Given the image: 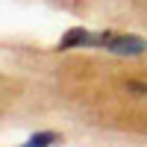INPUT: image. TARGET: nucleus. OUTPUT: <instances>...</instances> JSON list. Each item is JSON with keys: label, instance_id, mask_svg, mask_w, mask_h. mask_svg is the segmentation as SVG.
Wrapping results in <instances>:
<instances>
[{"label": "nucleus", "instance_id": "obj_3", "mask_svg": "<svg viewBox=\"0 0 147 147\" xmlns=\"http://www.w3.org/2000/svg\"><path fill=\"white\" fill-rule=\"evenodd\" d=\"M59 141H62V136H59V132H53V129L32 132V136L27 138V144H30V147H50V144H59Z\"/></svg>", "mask_w": 147, "mask_h": 147}, {"label": "nucleus", "instance_id": "obj_2", "mask_svg": "<svg viewBox=\"0 0 147 147\" xmlns=\"http://www.w3.org/2000/svg\"><path fill=\"white\" fill-rule=\"evenodd\" d=\"M94 32H88L85 27H74L71 32H65V38L59 41V50H74V47H91Z\"/></svg>", "mask_w": 147, "mask_h": 147}, {"label": "nucleus", "instance_id": "obj_1", "mask_svg": "<svg viewBox=\"0 0 147 147\" xmlns=\"http://www.w3.org/2000/svg\"><path fill=\"white\" fill-rule=\"evenodd\" d=\"M106 50L112 56H141L147 53V41L138 38V35H115Z\"/></svg>", "mask_w": 147, "mask_h": 147}, {"label": "nucleus", "instance_id": "obj_4", "mask_svg": "<svg viewBox=\"0 0 147 147\" xmlns=\"http://www.w3.org/2000/svg\"><path fill=\"white\" fill-rule=\"evenodd\" d=\"M127 91L132 97H147V82H138V80H129L127 82Z\"/></svg>", "mask_w": 147, "mask_h": 147}]
</instances>
